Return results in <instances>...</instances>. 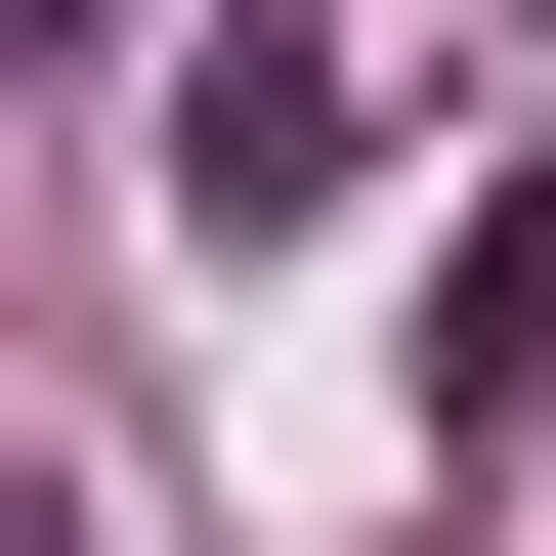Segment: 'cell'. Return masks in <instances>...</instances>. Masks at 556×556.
Wrapping results in <instances>:
<instances>
[{"mask_svg": "<svg viewBox=\"0 0 556 556\" xmlns=\"http://www.w3.org/2000/svg\"><path fill=\"white\" fill-rule=\"evenodd\" d=\"M428 428H471V471L556 428V172H471V257H428Z\"/></svg>", "mask_w": 556, "mask_h": 556, "instance_id": "1", "label": "cell"}, {"mask_svg": "<svg viewBox=\"0 0 556 556\" xmlns=\"http://www.w3.org/2000/svg\"><path fill=\"white\" fill-rule=\"evenodd\" d=\"M172 214H343V43H214L172 86Z\"/></svg>", "mask_w": 556, "mask_h": 556, "instance_id": "2", "label": "cell"}, {"mask_svg": "<svg viewBox=\"0 0 556 556\" xmlns=\"http://www.w3.org/2000/svg\"><path fill=\"white\" fill-rule=\"evenodd\" d=\"M43 43H86V0H43Z\"/></svg>", "mask_w": 556, "mask_h": 556, "instance_id": "3", "label": "cell"}]
</instances>
